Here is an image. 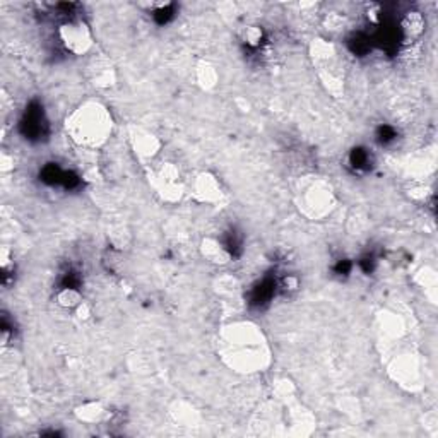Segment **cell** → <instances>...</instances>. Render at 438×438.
Instances as JSON below:
<instances>
[{
    "instance_id": "1",
    "label": "cell",
    "mask_w": 438,
    "mask_h": 438,
    "mask_svg": "<svg viewBox=\"0 0 438 438\" xmlns=\"http://www.w3.org/2000/svg\"><path fill=\"white\" fill-rule=\"evenodd\" d=\"M218 354L231 371L252 375L271 365L272 353L264 330L250 320L223 325L218 336Z\"/></svg>"
},
{
    "instance_id": "2",
    "label": "cell",
    "mask_w": 438,
    "mask_h": 438,
    "mask_svg": "<svg viewBox=\"0 0 438 438\" xmlns=\"http://www.w3.org/2000/svg\"><path fill=\"white\" fill-rule=\"evenodd\" d=\"M64 125L69 139L84 150H100L113 134V117L98 100H88L76 106Z\"/></svg>"
},
{
    "instance_id": "3",
    "label": "cell",
    "mask_w": 438,
    "mask_h": 438,
    "mask_svg": "<svg viewBox=\"0 0 438 438\" xmlns=\"http://www.w3.org/2000/svg\"><path fill=\"white\" fill-rule=\"evenodd\" d=\"M296 204L300 213L313 221L327 218L336 208L332 185L322 176H303L296 187Z\"/></svg>"
},
{
    "instance_id": "4",
    "label": "cell",
    "mask_w": 438,
    "mask_h": 438,
    "mask_svg": "<svg viewBox=\"0 0 438 438\" xmlns=\"http://www.w3.org/2000/svg\"><path fill=\"white\" fill-rule=\"evenodd\" d=\"M150 179L156 193L164 202L175 204L185 196V184L181 181L180 169L172 161H164L158 168L152 169Z\"/></svg>"
},
{
    "instance_id": "5",
    "label": "cell",
    "mask_w": 438,
    "mask_h": 438,
    "mask_svg": "<svg viewBox=\"0 0 438 438\" xmlns=\"http://www.w3.org/2000/svg\"><path fill=\"white\" fill-rule=\"evenodd\" d=\"M59 36L65 50L74 55H86L93 48V33L84 21H67L59 28Z\"/></svg>"
},
{
    "instance_id": "6",
    "label": "cell",
    "mask_w": 438,
    "mask_h": 438,
    "mask_svg": "<svg viewBox=\"0 0 438 438\" xmlns=\"http://www.w3.org/2000/svg\"><path fill=\"white\" fill-rule=\"evenodd\" d=\"M190 196L201 204L216 206L221 204L225 192H223L221 181L213 173L202 172L199 175H196V179L190 184Z\"/></svg>"
},
{
    "instance_id": "7",
    "label": "cell",
    "mask_w": 438,
    "mask_h": 438,
    "mask_svg": "<svg viewBox=\"0 0 438 438\" xmlns=\"http://www.w3.org/2000/svg\"><path fill=\"white\" fill-rule=\"evenodd\" d=\"M129 142L135 158L142 163L152 161L161 151V140L150 130L132 125L129 129Z\"/></svg>"
},
{
    "instance_id": "8",
    "label": "cell",
    "mask_w": 438,
    "mask_h": 438,
    "mask_svg": "<svg viewBox=\"0 0 438 438\" xmlns=\"http://www.w3.org/2000/svg\"><path fill=\"white\" fill-rule=\"evenodd\" d=\"M201 255L204 257L208 262L214 264V266H226V264L231 262L233 255L231 252L219 242L218 238L208 237L201 242Z\"/></svg>"
},
{
    "instance_id": "9",
    "label": "cell",
    "mask_w": 438,
    "mask_h": 438,
    "mask_svg": "<svg viewBox=\"0 0 438 438\" xmlns=\"http://www.w3.org/2000/svg\"><path fill=\"white\" fill-rule=\"evenodd\" d=\"M76 416L77 420L82 421V423H89V425H98L103 423V421L108 420L110 412L108 409L103 406L101 403H84L82 406L76 408Z\"/></svg>"
},
{
    "instance_id": "10",
    "label": "cell",
    "mask_w": 438,
    "mask_h": 438,
    "mask_svg": "<svg viewBox=\"0 0 438 438\" xmlns=\"http://www.w3.org/2000/svg\"><path fill=\"white\" fill-rule=\"evenodd\" d=\"M169 412L180 427H197V423H199V415H197L196 409L190 404L184 403V400H176L169 409Z\"/></svg>"
},
{
    "instance_id": "11",
    "label": "cell",
    "mask_w": 438,
    "mask_h": 438,
    "mask_svg": "<svg viewBox=\"0 0 438 438\" xmlns=\"http://www.w3.org/2000/svg\"><path fill=\"white\" fill-rule=\"evenodd\" d=\"M218 79H219L218 70L213 64H209V62L206 60H201L199 64L196 65V81L202 89L206 91L214 89L218 86Z\"/></svg>"
},
{
    "instance_id": "12",
    "label": "cell",
    "mask_w": 438,
    "mask_h": 438,
    "mask_svg": "<svg viewBox=\"0 0 438 438\" xmlns=\"http://www.w3.org/2000/svg\"><path fill=\"white\" fill-rule=\"evenodd\" d=\"M400 30H403L404 38L408 41L416 40L418 36H421V33L425 30V19L423 16H421V12H408V14L404 16L403 23H400Z\"/></svg>"
},
{
    "instance_id": "13",
    "label": "cell",
    "mask_w": 438,
    "mask_h": 438,
    "mask_svg": "<svg viewBox=\"0 0 438 438\" xmlns=\"http://www.w3.org/2000/svg\"><path fill=\"white\" fill-rule=\"evenodd\" d=\"M57 303L64 308H77L82 303V296L77 289L64 288L57 295Z\"/></svg>"
},
{
    "instance_id": "14",
    "label": "cell",
    "mask_w": 438,
    "mask_h": 438,
    "mask_svg": "<svg viewBox=\"0 0 438 438\" xmlns=\"http://www.w3.org/2000/svg\"><path fill=\"white\" fill-rule=\"evenodd\" d=\"M108 238H110L111 245H113L117 250L127 249V245L130 243V233H129V230H127L123 225L113 226V228L110 230Z\"/></svg>"
},
{
    "instance_id": "15",
    "label": "cell",
    "mask_w": 438,
    "mask_h": 438,
    "mask_svg": "<svg viewBox=\"0 0 438 438\" xmlns=\"http://www.w3.org/2000/svg\"><path fill=\"white\" fill-rule=\"evenodd\" d=\"M325 24H327L330 31H341V30H344L346 19L342 18L341 14H336V12H332V14H329L327 18H325Z\"/></svg>"
},
{
    "instance_id": "16",
    "label": "cell",
    "mask_w": 438,
    "mask_h": 438,
    "mask_svg": "<svg viewBox=\"0 0 438 438\" xmlns=\"http://www.w3.org/2000/svg\"><path fill=\"white\" fill-rule=\"evenodd\" d=\"M260 38H262V31L259 30V28L255 26H249L245 30V41L249 45H252V47H255V45H259Z\"/></svg>"
}]
</instances>
